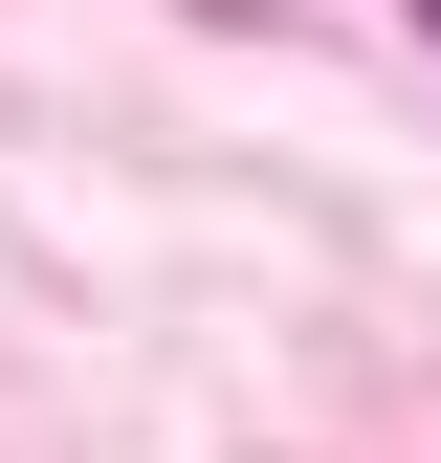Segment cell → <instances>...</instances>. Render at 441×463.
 Here are the masks:
<instances>
[{"mask_svg": "<svg viewBox=\"0 0 441 463\" xmlns=\"http://www.w3.org/2000/svg\"><path fill=\"white\" fill-rule=\"evenodd\" d=\"M419 44H441V0H419Z\"/></svg>", "mask_w": 441, "mask_h": 463, "instance_id": "obj_1", "label": "cell"}]
</instances>
